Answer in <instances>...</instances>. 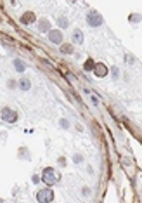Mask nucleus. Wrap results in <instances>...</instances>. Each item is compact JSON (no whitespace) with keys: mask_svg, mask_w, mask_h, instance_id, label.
Wrapping results in <instances>:
<instances>
[{"mask_svg":"<svg viewBox=\"0 0 142 203\" xmlns=\"http://www.w3.org/2000/svg\"><path fill=\"white\" fill-rule=\"evenodd\" d=\"M59 179H61V175H59L54 168H44V172H42V179L40 181H44L47 186H54V184H57Z\"/></svg>","mask_w":142,"mask_h":203,"instance_id":"1","label":"nucleus"},{"mask_svg":"<svg viewBox=\"0 0 142 203\" xmlns=\"http://www.w3.org/2000/svg\"><path fill=\"white\" fill-rule=\"evenodd\" d=\"M52 200H54V191L50 188L40 189L36 193V201L38 203H52Z\"/></svg>","mask_w":142,"mask_h":203,"instance_id":"2","label":"nucleus"},{"mask_svg":"<svg viewBox=\"0 0 142 203\" xmlns=\"http://www.w3.org/2000/svg\"><path fill=\"white\" fill-rule=\"evenodd\" d=\"M0 116H2V120L7 122V123H16V122H18V113L14 110H10V108H4V110L0 111Z\"/></svg>","mask_w":142,"mask_h":203,"instance_id":"3","label":"nucleus"},{"mask_svg":"<svg viewBox=\"0 0 142 203\" xmlns=\"http://www.w3.org/2000/svg\"><path fill=\"white\" fill-rule=\"evenodd\" d=\"M87 23H89V26L97 28L102 24V16L99 12H95V11H90V12L87 14Z\"/></svg>","mask_w":142,"mask_h":203,"instance_id":"4","label":"nucleus"},{"mask_svg":"<svg viewBox=\"0 0 142 203\" xmlns=\"http://www.w3.org/2000/svg\"><path fill=\"white\" fill-rule=\"evenodd\" d=\"M49 40L52 42V44H62V31L50 30L49 31Z\"/></svg>","mask_w":142,"mask_h":203,"instance_id":"5","label":"nucleus"},{"mask_svg":"<svg viewBox=\"0 0 142 203\" xmlns=\"http://www.w3.org/2000/svg\"><path fill=\"white\" fill-rule=\"evenodd\" d=\"M94 73H95V76H99V78H102V76L107 75V68L102 64V63H97L95 66H94Z\"/></svg>","mask_w":142,"mask_h":203,"instance_id":"6","label":"nucleus"},{"mask_svg":"<svg viewBox=\"0 0 142 203\" xmlns=\"http://www.w3.org/2000/svg\"><path fill=\"white\" fill-rule=\"evenodd\" d=\"M35 12H31V11H28V12H24L21 16V23L23 24H31V23H35Z\"/></svg>","mask_w":142,"mask_h":203,"instance_id":"7","label":"nucleus"},{"mask_svg":"<svg viewBox=\"0 0 142 203\" xmlns=\"http://www.w3.org/2000/svg\"><path fill=\"white\" fill-rule=\"evenodd\" d=\"M38 30H40L42 33H45V31H50V23H49V19H40V21H38Z\"/></svg>","mask_w":142,"mask_h":203,"instance_id":"8","label":"nucleus"},{"mask_svg":"<svg viewBox=\"0 0 142 203\" xmlns=\"http://www.w3.org/2000/svg\"><path fill=\"white\" fill-rule=\"evenodd\" d=\"M73 42H75V44H83V33H81L80 30H75L73 31Z\"/></svg>","mask_w":142,"mask_h":203,"instance_id":"9","label":"nucleus"},{"mask_svg":"<svg viewBox=\"0 0 142 203\" xmlns=\"http://www.w3.org/2000/svg\"><path fill=\"white\" fill-rule=\"evenodd\" d=\"M14 70L19 71V73H23V71L26 70V64H24V61H21V59H14Z\"/></svg>","mask_w":142,"mask_h":203,"instance_id":"10","label":"nucleus"},{"mask_svg":"<svg viewBox=\"0 0 142 203\" xmlns=\"http://www.w3.org/2000/svg\"><path fill=\"white\" fill-rule=\"evenodd\" d=\"M18 87L21 89V90H30L31 89V82L28 78H21L19 80V84H18Z\"/></svg>","mask_w":142,"mask_h":203,"instance_id":"11","label":"nucleus"},{"mask_svg":"<svg viewBox=\"0 0 142 203\" xmlns=\"http://www.w3.org/2000/svg\"><path fill=\"white\" fill-rule=\"evenodd\" d=\"M94 66H95V63H94V59H87L83 64V70L85 71H94Z\"/></svg>","mask_w":142,"mask_h":203,"instance_id":"12","label":"nucleus"},{"mask_svg":"<svg viewBox=\"0 0 142 203\" xmlns=\"http://www.w3.org/2000/svg\"><path fill=\"white\" fill-rule=\"evenodd\" d=\"M61 52H62V54H73V45L62 44V45H61Z\"/></svg>","mask_w":142,"mask_h":203,"instance_id":"13","label":"nucleus"},{"mask_svg":"<svg viewBox=\"0 0 142 203\" xmlns=\"http://www.w3.org/2000/svg\"><path fill=\"white\" fill-rule=\"evenodd\" d=\"M57 23H59V26H61V28H68V26H69V21H68V18H64V16H61Z\"/></svg>","mask_w":142,"mask_h":203,"instance_id":"14","label":"nucleus"},{"mask_svg":"<svg viewBox=\"0 0 142 203\" xmlns=\"http://www.w3.org/2000/svg\"><path fill=\"white\" fill-rule=\"evenodd\" d=\"M61 127H62V128H68V127H69V123H68V120H64V118L61 120Z\"/></svg>","mask_w":142,"mask_h":203,"instance_id":"15","label":"nucleus"},{"mask_svg":"<svg viewBox=\"0 0 142 203\" xmlns=\"http://www.w3.org/2000/svg\"><path fill=\"white\" fill-rule=\"evenodd\" d=\"M73 160H75V163H80L83 158H81V155H75V158H73Z\"/></svg>","mask_w":142,"mask_h":203,"instance_id":"16","label":"nucleus"},{"mask_svg":"<svg viewBox=\"0 0 142 203\" xmlns=\"http://www.w3.org/2000/svg\"><path fill=\"white\" fill-rule=\"evenodd\" d=\"M38 181H40V177H38V175H33V182H35V184H36V182H38Z\"/></svg>","mask_w":142,"mask_h":203,"instance_id":"17","label":"nucleus"},{"mask_svg":"<svg viewBox=\"0 0 142 203\" xmlns=\"http://www.w3.org/2000/svg\"><path fill=\"white\" fill-rule=\"evenodd\" d=\"M89 193H90V189H89V188H83V194H85V196H87Z\"/></svg>","mask_w":142,"mask_h":203,"instance_id":"18","label":"nucleus"}]
</instances>
